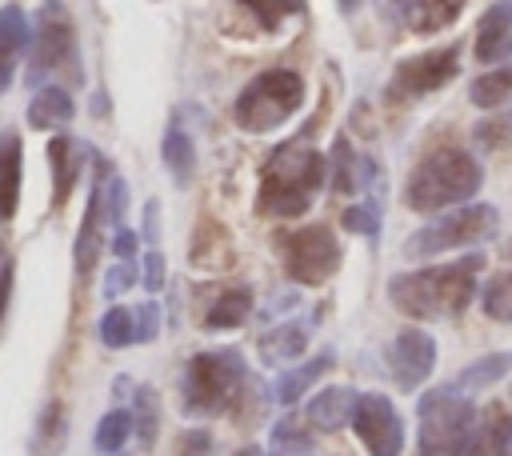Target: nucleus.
<instances>
[{
  "label": "nucleus",
  "mask_w": 512,
  "mask_h": 456,
  "mask_svg": "<svg viewBox=\"0 0 512 456\" xmlns=\"http://www.w3.org/2000/svg\"><path fill=\"white\" fill-rule=\"evenodd\" d=\"M176 456H212V432H208V428H188V432H180Z\"/></svg>",
  "instance_id": "58836bf2"
},
{
  "label": "nucleus",
  "mask_w": 512,
  "mask_h": 456,
  "mask_svg": "<svg viewBox=\"0 0 512 456\" xmlns=\"http://www.w3.org/2000/svg\"><path fill=\"white\" fill-rule=\"evenodd\" d=\"M12 280H16V264H12L8 244L0 240V328H4V316H8V300H12Z\"/></svg>",
  "instance_id": "ea45409f"
},
{
  "label": "nucleus",
  "mask_w": 512,
  "mask_h": 456,
  "mask_svg": "<svg viewBox=\"0 0 512 456\" xmlns=\"http://www.w3.org/2000/svg\"><path fill=\"white\" fill-rule=\"evenodd\" d=\"M476 140H480L484 148H500V144H508V140H512V116H508V120L480 124V128H476Z\"/></svg>",
  "instance_id": "79ce46f5"
},
{
  "label": "nucleus",
  "mask_w": 512,
  "mask_h": 456,
  "mask_svg": "<svg viewBox=\"0 0 512 456\" xmlns=\"http://www.w3.org/2000/svg\"><path fill=\"white\" fill-rule=\"evenodd\" d=\"M340 8H344V12H352V8H360V0H340Z\"/></svg>",
  "instance_id": "a18cd8bd"
},
{
  "label": "nucleus",
  "mask_w": 512,
  "mask_h": 456,
  "mask_svg": "<svg viewBox=\"0 0 512 456\" xmlns=\"http://www.w3.org/2000/svg\"><path fill=\"white\" fill-rule=\"evenodd\" d=\"M24 168V140L16 132L0 136V224H8L16 216L20 204V172Z\"/></svg>",
  "instance_id": "f3484780"
},
{
  "label": "nucleus",
  "mask_w": 512,
  "mask_h": 456,
  "mask_svg": "<svg viewBox=\"0 0 512 456\" xmlns=\"http://www.w3.org/2000/svg\"><path fill=\"white\" fill-rule=\"evenodd\" d=\"M64 440H68V408H64V400H48L40 408V420H36L32 452L36 456H60Z\"/></svg>",
  "instance_id": "393cba45"
},
{
  "label": "nucleus",
  "mask_w": 512,
  "mask_h": 456,
  "mask_svg": "<svg viewBox=\"0 0 512 456\" xmlns=\"http://www.w3.org/2000/svg\"><path fill=\"white\" fill-rule=\"evenodd\" d=\"M132 284H136V264H132V260H116V264L108 268V276H104V296H108V300H112V296H124Z\"/></svg>",
  "instance_id": "4c0bfd02"
},
{
  "label": "nucleus",
  "mask_w": 512,
  "mask_h": 456,
  "mask_svg": "<svg viewBox=\"0 0 512 456\" xmlns=\"http://www.w3.org/2000/svg\"><path fill=\"white\" fill-rule=\"evenodd\" d=\"M248 384V364L240 348H212L196 352L184 364L180 376V408L184 416H220L244 396L240 388Z\"/></svg>",
  "instance_id": "20e7f679"
},
{
  "label": "nucleus",
  "mask_w": 512,
  "mask_h": 456,
  "mask_svg": "<svg viewBox=\"0 0 512 456\" xmlns=\"http://www.w3.org/2000/svg\"><path fill=\"white\" fill-rule=\"evenodd\" d=\"M252 312V292L248 288H224L212 296L208 312H204V328L208 332H224V328H240Z\"/></svg>",
  "instance_id": "b1692460"
},
{
  "label": "nucleus",
  "mask_w": 512,
  "mask_h": 456,
  "mask_svg": "<svg viewBox=\"0 0 512 456\" xmlns=\"http://www.w3.org/2000/svg\"><path fill=\"white\" fill-rule=\"evenodd\" d=\"M100 248H104V208H100V184L92 180V192H88V208H84V220H80V232H76V244H72V260H76V276H88L100 260Z\"/></svg>",
  "instance_id": "2eb2a0df"
},
{
  "label": "nucleus",
  "mask_w": 512,
  "mask_h": 456,
  "mask_svg": "<svg viewBox=\"0 0 512 456\" xmlns=\"http://www.w3.org/2000/svg\"><path fill=\"white\" fill-rule=\"evenodd\" d=\"M328 180V160L320 148L308 144V136H296L280 148L260 168V188H256V212L276 216V220H296L312 208L316 192Z\"/></svg>",
  "instance_id": "f257e3e1"
},
{
  "label": "nucleus",
  "mask_w": 512,
  "mask_h": 456,
  "mask_svg": "<svg viewBox=\"0 0 512 456\" xmlns=\"http://www.w3.org/2000/svg\"><path fill=\"white\" fill-rule=\"evenodd\" d=\"M136 244H140V236L132 228H124V224L112 228V256L116 260H132L136 256Z\"/></svg>",
  "instance_id": "37998d69"
},
{
  "label": "nucleus",
  "mask_w": 512,
  "mask_h": 456,
  "mask_svg": "<svg viewBox=\"0 0 512 456\" xmlns=\"http://www.w3.org/2000/svg\"><path fill=\"white\" fill-rule=\"evenodd\" d=\"M28 20L16 4H4L0 8V92L12 88V76H16V64L20 56L28 52Z\"/></svg>",
  "instance_id": "dca6fc26"
},
{
  "label": "nucleus",
  "mask_w": 512,
  "mask_h": 456,
  "mask_svg": "<svg viewBox=\"0 0 512 456\" xmlns=\"http://www.w3.org/2000/svg\"><path fill=\"white\" fill-rule=\"evenodd\" d=\"M380 4H396V0H380Z\"/></svg>",
  "instance_id": "de8ad7c7"
},
{
  "label": "nucleus",
  "mask_w": 512,
  "mask_h": 456,
  "mask_svg": "<svg viewBox=\"0 0 512 456\" xmlns=\"http://www.w3.org/2000/svg\"><path fill=\"white\" fill-rule=\"evenodd\" d=\"M236 456H260V448H252V444H248V448H240Z\"/></svg>",
  "instance_id": "49530a36"
},
{
  "label": "nucleus",
  "mask_w": 512,
  "mask_h": 456,
  "mask_svg": "<svg viewBox=\"0 0 512 456\" xmlns=\"http://www.w3.org/2000/svg\"><path fill=\"white\" fill-rule=\"evenodd\" d=\"M80 164H84V148L72 136H52L48 140V168H52V204L64 208L76 180H80Z\"/></svg>",
  "instance_id": "4468645a"
},
{
  "label": "nucleus",
  "mask_w": 512,
  "mask_h": 456,
  "mask_svg": "<svg viewBox=\"0 0 512 456\" xmlns=\"http://www.w3.org/2000/svg\"><path fill=\"white\" fill-rule=\"evenodd\" d=\"M480 164L464 148H432L404 184V204L412 212H440L460 200H472L480 192Z\"/></svg>",
  "instance_id": "7ed1b4c3"
},
{
  "label": "nucleus",
  "mask_w": 512,
  "mask_h": 456,
  "mask_svg": "<svg viewBox=\"0 0 512 456\" xmlns=\"http://www.w3.org/2000/svg\"><path fill=\"white\" fill-rule=\"evenodd\" d=\"M508 56H512V0H500L476 24V60L500 64Z\"/></svg>",
  "instance_id": "ddd939ff"
},
{
  "label": "nucleus",
  "mask_w": 512,
  "mask_h": 456,
  "mask_svg": "<svg viewBox=\"0 0 512 456\" xmlns=\"http://www.w3.org/2000/svg\"><path fill=\"white\" fill-rule=\"evenodd\" d=\"M276 252H280V268L292 284H324L336 276L344 252H340V240L332 228L324 224H308V228H288V232H276L272 236Z\"/></svg>",
  "instance_id": "0eeeda50"
},
{
  "label": "nucleus",
  "mask_w": 512,
  "mask_h": 456,
  "mask_svg": "<svg viewBox=\"0 0 512 456\" xmlns=\"http://www.w3.org/2000/svg\"><path fill=\"white\" fill-rule=\"evenodd\" d=\"M420 456H476V404L464 388H432L416 400Z\"/></svg>",
  "instance_id": "39448f33"
},
{
  "label": "nucleus",
  "mask_w": 512,
  "mask_h": 456,
  "mask_svg": "<svg viewBox=\"0 0 512 456\" xmlns=\"http://www.w3.org/2000/svg\"><path fill=\"white\" fill-rule=\"evenodd\" d=\"M72 116H76V104H72L68 88H60V84L36 88V96L28 104V124L32 128H64Z\"/></svg>",
  "instance_id": "aec40b11"
},
{
  "label": "nucleus",
  "mask_w": 512,
  "mask_h": 456,
  "mask_svg": "<svg viewBox=\"0 0 512 456\" xmlns=\"http://www.w3.org/2000/svg\"><path fill=\"white\" fill-rule=\"evenodd\" d=\"M272 448H276V456H304V452H312V432H308V424L288 412L284 420L272 424Z\"/></svg>",
  "instance_id": "7c9ffc66"
},
{
  "label": "nucleus",
  "mask_w": 512,
  "mask_h": 456,
  "mask_svg": "<svg viewBox=\"0 0 512 456\" xmlns=\"http://www.w3.org/2000/svg\"><path fill=\"white\" fill-rule=\"evenodd\" d=\"M304 104V80L292 68H268L256 80L244 84V92L232 104V116L244 132H272L280 128L288 116H296V108Z\"/></svg>",
  "instance_id": "423d86ee"
},
{
  "label": "nucleus",
  "mask_w": 512,
  "mask_h": 456,
  "mask_svg": "<svg viewBox=\"0 0 512 456\" xmlns=\"http://www.w3.org/2000/svg\"><path fill=\"white\" fill-rule=\"evenodd\" d=\"M144 236H148V240L160 236V208H156V204H144Z\"/></svg>",
  "instance_id": "c03bdc74"
},
{
  "label": "nucleus",
  "mask_w": 512,
  "mask_h": 456,
  "mask_svg": "<svg viewBox=\"0 0 512 456\" xmlns=\"http://www.w3.org/2000/svg\"><path fill=\"white\" fill-rule=\"evenodd\" d=\"M460 68V48L448 44V48H432V52H416L408 60L396 64L392 80H388V100L400 104V100H416V96H428L436 88H444Z\"/></svg>",
  "instance_id": "9d476101"
},
{
  "label": "nucleus",
  "mask_w": 512,
  "mask_h": 456,
  "mask_svg": "<svg viewBox=\"0 0 512 456\" xmlns=\"http://www.w3.org/2000/svg\"><path fill=\"white\" fill-rule=\"evenodd\" d=\"M160 156H164V164H168V172H172L176 184H188L192 180V172H196V148H192V136L180 128V120L168 124L164 144H160Z\"/></svg>",
  "instance_id": "bb28decb"
},
{
  "label": "nucleus",
  "mask_w": 512,
  "mask_h": 456,
  "mask_svg": "<svg viewBox=\"0 0 512 456\" xmlns=\"http://www.w3.org/2000/svg\"><path fill=\"white\" fill-rule=\"evenodd\" d=\"M344 228L356 232V236H376L380 232V212H376V200H364V204H352L344 208Z\"/></svg>",
  "instance_id": "c9c22d12"
},
{
  "label": "nucleus",
  "mask_w": 512,
  "mask_h": 456,
  "mask_svg": "<svg viewBox=\"0 0 512 456\" xmlns=\"http://www.w3.org/2000/svg\"><path fill=\"white\" fill-rule=\"evenodd\" d=\"M132 432L140 436V444L144 448H152L156 444V424H160V408H156V392L148 388V384H140L136 392H132Z\"/></svg>",
  "instance_id": "c756f323"
},
{
  "label": "nucleus",
  "mask_w": 512,
  "mask_h": 456,
  "mask_svg": "<svg viewBox=\"0 0 512 456\" xmlns=\"http://www.w3.org/2000/svg\"><path fill=\"white\" fill-rule=\"evenodd\" d=\"M484 256L468 252L452 264H436V268H416V272H400L388 280V296L392 304L412 316V320H448L460 316L472 296H476V272H480Z\"/></svg>",
  "instance_id": "f03ea898"
},
{
  "label": "nucleus",
  "mask_w": 512,
  "mask_h": 456,
  "mask_svg": "<svg viewBox=\"0 0 512 456\" xmlns=\"http://www.w3.org/2000/svg\"><path fill=\"white\" fill-rule=\"evenodd\" d=\"M128 436H132V412H128V408H108V412L100 416V424H96L92 444H96V452H104V456H120V448L128 444Z\"/></svg>",
  "instance_id": "cd10ccee"
},
{
  "label": "nucleus",
  "mask_w": 512,
  "mask_h": 456,
  "mask_svg": "<svg viewBox=\"0 0 512 456\" xmlns=\"http://www.w3.org/2000/svg\"><path fill=\"white\" fill-rule=\"evenodd\" d=\"M348 420H352L360 444L368 448V456H400L404 452V420H400V412L388 396L356 392V404H352Z\"/></svg>",
  "instance_id": "9b49d317"
},
{
  "label": "nucleus",
  "mask_w": 512,
  "mask_h": 456,
  "mask_svg": "<svg viewBox=\"0 0 512 456\" xmlns=\"http://www.w3.org/2000/svg\"><path fill=\"white\" fill-rule=\"evenodd\" d=\"M504 372H512V352H492V356L468 364V368L460 372L456 388H488V384H496Z\"/></svg>",
  "instance_id": "473e14b6"
},
{
  "label": "nucleus",
  "mask_w": 512,
  "mask_h": 456,
  "mask_svg": "<svg viewBox=\"0 0 512 456\" xmlns=\"http://www.w3.org/2000/svg\"><path fill=\"white\" fill-rule=\"evenodd\" d=\"M436 368V340L424 328H404L388 348V372L400 392H416Z\"/></svg>",
  "instance_id": "f8f14e48"
},
{
  "label": "nucleus",
  "mask_w": 512,
  "mask_h": 456,
  "mask_svg": "<svg viewBox=\"0 0 512 456\" xmlns=\"http://www.w3.org/2000/svg\"><path fill=\"white\" fill-rule=\"evenodd\" d=\"M468 96H472L476 108H500V104H508L512 100V68H492V72L476 76L472 88H468Z\"/></svg>",
  "instance_id": "c85d7f7f"
},
{
  "label": "nucleus",
  "mask_w": 512,
  "mask_h": 456,
  "mask_svg": "<svg viewBox=\"0 0 512 456\" xmlns=\"http://www.w3.org/2000/svg\"><path fill=\"white\" fill-rule=\"evenodd\" d=\"M476 456H512V412L504 404L476 412Z\"/></svg>",
  "instance_id": "6ab92c4d"
},
{
  "label": "nucleus",
  "mask_w": 512,
  "mask_h": 456,
  "mask_svg": "<svg viewBox=\"0 0 512 456\" xmlns=\"http://www.w3.org/2000/svg\"><path fill=\"white\" fill-rule=\"evenodd\" d=\"M32 44V60H28V80L32 84H44L52 80L56 72L64 76H80V60H76V28H72V16L60 0H44L40 12H36V32L28 36Z\"/></svg>",
  "instance_id": "6e6552de"
},
{
  "label": "nucleus",
  "mask_w": 512,
  "mask_h": 456,
  "mask_svg": "<svg viewBox=\"0 0 512 456\" xmlns=\"http://www.w3.org/2000/svg\"><path fill=\"white\" fill-rule=\"evenodd\" d=\"M464 4H468V0H408L404 20H408V28H412V32L428 36V32L448 28V24L464 12Z\"/></svg>",
  "instance_id": "a878e982"
},
{
  "label": "nucleus",
  "mask_w": 512,
  "mask_h": 456,
  "mask_svg": "<svg viewBox=\"0 0 512 456\" xmlns=\"http://www.w3.org/2000/svg\"><path fill=\"white\" fill-rule=\"evenodd\" d=\"M496 224H500V216H496L492 204H460V208L436 216L432 224L416 228L404 240V256H440V252L488 240L496 232Z\"/></svg>",
  "instance_id": "1a4fd4ad"
},
{
  "label": "nucleus",
  "mask_w": 512,
  "mask_h": 456,
  "mask_svg": "<svg viewBox=\"0 0 512 456\" xmlns=\"http://www.w3.org/2000/svg\"><path fill=\"white\" fill-rule=\"evenodd\" d=\"M332 364H336V356L324 348L320 356H312V360H304V364H296V368H288L284 376H280V384H276V400L284 404V408H292L324 372H332Z\"/></svg>",
  "instance_id": "5701e85b"
},
{
  "label": "nucleus",
  "mask_w": 512,
  "mask_h": 456,
  "mask_svg": "<svg viewBox=\"0 0 512 456\" xmlns=\"http://www.w3.org/2000/svg\"><path fill=\"white\" fill-rule=\"evenodd\" d=\"M256 20H260V28H268V32H276L288 16H300L304 12V0H240Z\"/></svg>",
  "instance_id": "f704fd0d"
},
{
  "label": "nucleus",
  "mask_w": 512,
  "mask_h": 456,
  "mask_svg": "<svg viewBox=\"0 0 512 456\" xmlns=\"http://www.w3.org/2000/svg\"><path fill=\"white\" fill-rule=\"evenodd\" d=\"M308 320H284L276 328H268L260 336V356L268 364H284V360H296L304 348H308Z\"/></svg>",
  "instance_id": "412c9836"
},
{
  "label": "nucleus",
  "mask_w": 512,
  "mask_h": 456,
  "mask_svg": "<svg viewBox=\"0 0 512 456\" xmlns=\"http://www.w3.org/2000/svg\"><path fill=\"white\" fill-rule=\"evenodd\" d=\"M480 308H484L492 320L512 324V272H500V276H492V280L484 284V292H480Z\"/></svg>",
  "instance_id": "72a5a7b5"
},
{
  "label": "nucleus",
  "mask_w": 512,
  "mask_h": 456,
  "mask_svg": "<svg viewBox=\"0 0 512 456\" xmlns=\"http://www.w3.org/2000/svg\"><path fill=\"white\" fill-rule=\"evenodd\" d=\"M100 344H104V348H128V344H136V320H132V308L112 304V308L100 316Z\"/></svg>",
  "instance_id": "2f4dec72"
},
{
  "label": "nucleus",
  "mask_w": 512,
  "mask_h": 456,
  "mask_svg": "<svg viewBox=\"0 0 512 456\" xmlns=\"http://www.w3.org/2000/svg\"><path fill=\"white\" fill-rule=\"evenodd\" d=\"M140 284H144V292H160V288H164V256H160V248L144 252V272H140Z\"/></svg>",
  "instance_id": "a19ab883"
},
{
  "label": "nucleus",
  "mask_w": 512,
  "mask_h": 456,
  "mask_svg": "<svg viewBox=\"0 0 512 456\" xmlns=\"http://www.w3.org/2000/svg\"><path fill=\"white\" fill-rule=\"evenodd\" d=\"M132 320H136V344H148L160 336V304L156 300H144L140 308H132Z\"/></svg>",
  "instance_id": "e433bc0d"
},
{
  "label": "nucleus",
  "mask_w": 512,
  "mask_h": 456,
  "mask_svg": "<svg viewBox=\"0 0 512 456\" xmlns=\"http://www.w3.org/2000/svg\"><path fill=\"white\" fill-rule=\"evenodd\" d=\"M328 172H332V188H336L340 196H348V192L364 188L368 180H376L372 160H360V156L348 148V140H336L332 160H328Z\"/></svg>",
  "instance_id": "4be33fe9"
},
{
  "label": "nucleus",
  "mask_w": 512,
  "mask_h": 456,
  "mask_svg": "<svg viewBox=\"0 0 512 456\" xmlns=\"http://www.w3.org/2000/svg\"><path fill=\"white\" fill-rule=\"evenodd\" d=\"M352 404H356V388H336V384H332V388H320V392L308 400L304 420H308V428L336 432V428H344V424H348Z\"/></svg>",
  "instance_id": "a211bd4d"
}]
</instances>
